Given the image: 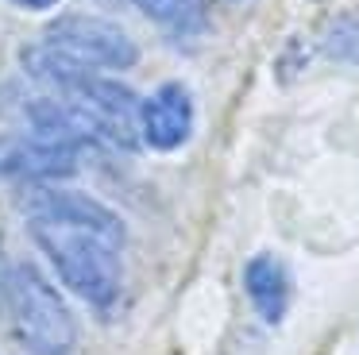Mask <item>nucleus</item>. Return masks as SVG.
<instances>
[{"mask_svg": "<svg viewBox=\"0 0 359 355\" xmlns=\"http://www.w3.org/2000/svg\"><path fill=\"white\" fill-rule=\"evenodd\" d=\"M147 20L166 27L170 35H197L205 27V4L201 0H132Z\"/></svg>", "mask_w": 359, "mask_h": 355, "instance_id": "nucleus-8", "label": "nucleus"}, {"mask_svg": "<svg viewBox=\"0 0 359 355\" xmlns=\"http://www.w3.org/2000/svg\"><path fill=\"white\" fill-rule=\"evenodd\" d=\"M0 309H4V321L24 351L70 355L78 347V321H74L70 305L35 262H0Z\"/></svg>", "mask_w": 359, "mask_h": 355, "instance_id": "nucleus-3", "label": "nucleus"}, {"mask_svg": "<svg viewBox=\"0 0 359 355\" xmlns=\"http://www.w3.org/2000/svg\"><path fill=\"white\" fill-rule=\"evenodd\" d=\"M243 290H248L251 309L259 313V321L282 324L290 313V297H294V278L290 267L271 251H259L243 267Z\"/></svg>", "mask_w": 359, "mask_h": 355, "instance_id": "nucleus-7", "label": "nucleus"}, {"mask_svg": "<svg viewBox=\"0 0 359 355\" xmlns=\"http://www.w3.org/2000/svg\"><path fill=\"white\" fill-rule=\"evenodd\" d=\"M320 51L332 62L344 66H359V12H340L328 20L325 39H320Z\"/></svg>", "mask_w": 359, "mask_h": 355, "instance_id": "nucleus-9", "label": "nucleus"}, {"mask_svg": "<svg viewBox=\"0 0 359 355\" xmlns=\"http://www.w3.org/2000/svg\"><path fill=\"white\" fill-rule=\"evenodd\" d=\"M81 154L74 143L43 131H8L0 135V178L20 185H47L74 178L81 170Z\"/></svg>", "mask_w": 359, "mask_h": 355, "instance_id": "nucleus-5", "label": "nucleus"}, {"mask_svg": "<svg viewBox=\"0 0 359 355\" xmlns=\"http://www.w3.org/2000/svg\"><path fill=\"white\" fill-rule=\"evenodd\" d=\"M24 216L35 247L66 290L101 313L116 305L124 282V220L109 205L62 185H35Z\"/></svg>", "mask_w": 359, "mask_h": 355, "instance_id": "nucleus-1", "label": "nucleus"}, {"mask_svg": "<svg viewBox=\"0 0 359 355\" xmlns=\"http://www.w3.org/2000/svg\"><path fill=\"white\" fill-rule=\"evenodd\" d=\"M43 46L86 69H132L140 62V46L120 23L86 12H70L47 23Z\"/></svg>", "mask_w": 359, "mask_h": 355, "instance_id": "nucleus-4", "label": "nucleus"}, {"mask_svg": "<svg viewBox=\"0 0 359 355\" xmlns=\"http://www.w3.org/2000/svg\"><path fill=\"white\" fill-rule=\"evenodd\" d=\"M20 62H24L27 77H35L47 93L70 100L78 112H86L112 151L140 147V97L128 85L104 77L101 69L74 66V62L58 58L55 51H47L43 43L24 46Z\"/></svg>", "mask_w": 359, "mask_h": 355, "instance_id": "nucleus-2", "label": "nucleus"}, {"mask_svg": "<svg viewBox=\"0 0 359 355\" xmlns=\"http://www.w3.org/2000/svg\"><path fill=\"white\" fill-rule=\"evenodd\" d=\"M8 4H16V8H27V12H47V8H55L58 0H8Z\"/></svg>", "mask_w": 359, "mask_h": 355, "instance_id": "nucleus-10", "label": "nucleus"}, {"mask_svg": "<svg viewBox=\"0 0 359 355\" xmlns=\"http://www.w3.org/2000/svg\"><path fill=\"white\" fill-rule=\"evenodd\" d=\"M194 135V97L182 81H166L140 100V139L151 151H178Z\"/></svg>", "mask_w": 359, "mask_h": 355, "instance_id": "nucleus-6", "label": "nucleus"}]
</instances>
